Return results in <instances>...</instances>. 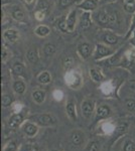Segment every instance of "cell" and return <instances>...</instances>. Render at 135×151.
Masks as SVG:
<instances>
[{"mask_svg": "<svg viewBox=\"0 0 135 151\" xmlns=\"http://www.w3.org/2000/svg\"><path fill=\"white\" fill-rule=\"evenodd\" d=\"M29 119L40 126H51L56 123V117L51 114H35V115L30 116Z\"/></svg>", "mask_w": 135, "mask_h": 151, "instance_id": "cell-1", "label": "cell"}, {"mask_svg": "<svg viewBox=\"0 0 135 151\" xmlns=\"http://www.w3.org/2000/svg\"><path fill=\"white\" fill-rule=\"evenodd\" d=\"M114 52L107 47L105 45H102V43H98L96 45V48H95V52H94V58L96 60H102L104 58H108L110 55H112Z\"/></svg>", "mask_w": 135, "mask_h": 151, "instance_id": "cell-2", "label": "cell"}, {"mask_svg": "<svg viewBox=\"0 0 135 151\" xmlns=\"http://www.w3.org/2000/svg\"><path fill=\"white\" fill-rule=\"evenodd\" d=\"M95 21L98 23V25L107 27L109 26V20H110V12H108L106 9H100L94 14Z\"/></svg>", "mask_w": 135, "mask_h": 151, "instance_id": "cell-3", "label": "cell"}, {"mask_svg": "<svg viewBox=\"0 0 135 151\" xmlns=\"http://www.w3.org/2000/svg\"><path fill=\"white\" fill-rule=\"evenodd\" d=\"M48 12V2L46 0H40L36 5L35 12H34V16L38 20H43L45 19Z\"/></svg>", "mask_w": 135, "mask_h": 151, "instance_id": "cell-4", "label": "cell"}, {"mask_svg": "<svg viewBox=\"0 0 135 151\" xmlns=\"http://www.w3.org/2000/svg\"><path fill=\"white\" fill-rule=\"evenodd\" d=\"M78 52H79L80 57L82 58L83 60H88L93 52L92 45H90L89 42L80 43L79 47H78Z\"/></svg>", "mask_w": 135, "mask_h": 151, "instance_id": "cell-5", "label": "cell"}, {"mask_svg": "<svg viewBox=\"0 0 135 151\" xmlns=\"http://www.w3.org/2000/svg\"><path fill=\"white\" fill-rule=\"evenodd\" d=\"M66 80L69 86L72 88H77L81 84V76L77 72H70L67 75Z\"/></svg>", "mask_w": 135, "mask_h": 151, "instance_id": "cell-6", "label": "cell"}, {"mask_svg": "<svg viewBox=\"0 0 135 151\" xmlns=\"http://www.w3.org/2000/svg\"><path fill=\"white\" fill-rule=\"evenodd\" d=\"M99 0H84L78 5V7L83 9L84 11H94L97 9Z\"/></svg>", "mask_w": 135, "mask_h": 151, "instance_id": "cell-7", "label": "cell"}, {"mask_svg": "<svg viewBox=\"0 0 135 151\" xmlns=\"http://www.w3.org/2000/svg\"><path fill=\"white\" fill-rule=\"evenodd\" d=\"M18 37H19L18 31L14 28L7 29V30H5L3 32V40L9 43H14L18 40Z\"/></svg>", "mask_w": 135, "mask_h": 151, "instance_id": "cell-8", "label": "cell"}, {"mask_svg": "<svg viewBox=\"0 0 135 151\" xmlns=\"http://www.w3.org/2000/svg\"><path fill=\"white\" fill-rule=\"evenodd\" d=\"M94 101H92V100H85L82 103V112L84 114V116L87 117V118H90L93 114V111H94Z\"/></svg>", "mask_w": 135, "mask_h": 151, "instance_id": "cell-9", "label": "cell"}, {"mask_svg": "<svg viewBox=\"0 0 135 151\" xmlns=\"http://www.w3.org/2000/svg\"><path fill=\"white\" fill-rule=\"evenodd\" d=\"M120 40V37L117 35L115 33H112V32H106L102 35V40L104 43H106L108 45H114L116 43H118V41Z\"/></svg>", "mask_w": 135, "mask_h": 151, "instance_id": "cell-10", "label": "cell"}, {"mask_svg": "<svg viewBox=\"0 0 135 151\" xmlns=\"http://www.w3.org/2000/svg\"><path fill=\"white\" fill-rule=\"evenodd\" d=\"M71 141L75 146H81L85 141V134L79 130H76L71 134Z\"/></svg>", "mask_w": 135, "mask_h": 151, "instance_id": "cell-11", "label": "cell"}, {"mask_svg": "<svg viewBox=\"0 0 135 151\" xmlns=\"http://www.w3.org/2000/svg\"><path fill=\"white\" fill-rule=\"evenodd\" d=\"M67 24L69 32H73L76 28V24H77V10L76 9H74L69 13L67 17Z\"/></svg>", "mask_w": 135, "mask_h": 151, "instance_id": "cell-12", "label": "cell"}, {"mask_svg": "<svg viewBox=\"0 0 135 151\" xmlns=\"http://www.w3.org/2000/svg\"><path fill=\"white\" fill-rule=\"evenodd\" d=\"M92 25V18H91L90 11H85L80 17V27L83 29H87Z\"/></svg>", "mask_w": 135, "mask_h": 151, "instance_id": "cell-13", "label": "cell"}, {"mask_svg": "<svg viewBox=\"0 0 135 151\" xmlns=\"http://www.w3.org/2000/svg\"><path fill=\"white\" fill-rule=\"evenodd\" d=\"M38 131V126L35 125V123H30V122H26L23 125V132L26 134L29 137H33L36 135Z\"/></svg>", "mask_w": 135, "mask_h": 151, "instance_id": "cell-14", "label": "cell"}, {"mask_svg": "<svg viewBox=\"0 0 135 151\" xmlns=\"http://www.w3.org/2000/svg\"><path fill=\"white\" fill-rule=\"evenodd\" d=\"M11 16L12 18L15 19L18 22H24L25 21V14H24L23 10L20 7H17V6L14 7L11 10Z\"/></svg>", "mask_w": 135, "mask_h": 151, "instance_id": "cell-15", "label": "cell"}, {"mask_svg": "<svg viewBox=\"0 0 135 151\" xmlns=\"http://www.w3.org/2000/svg\"><path fill=\"white\" fill-rule=\"evenodd\" d=\"M67 114L69 116V118L73 121H76L77 120V112H76V105L74 103L73 101H69L68 104H67Z\"/></svg>", "mask_w": 135, "mask_h": 151, "instance_id": "cell-16", "label": "cell"}, {"mask_svg": "<svg viewBox=\"0 0 135 151\" xmlns=\"http://www.w3.org/2000/svg\"><path fill=\"white\" fill-rule=\"evenodd\" d=\"M22 121H23V116L21 115V114L17 113V114H13V115L10 117L8 124L10 127L15 128V127H18V126L22 123Z\"/></svg>", "mask_w": 135, "mask_h": 151, "instance_id": "cell-17", "label": "cell"}, {"mask_svg": "<svg viewBox=\"0 0 135 151\" xmlns=\"http://www.w3.org/2000/svg\"><path fill=\"white\" fill-rule=\"evenodd\" d=\"M111 111H110V108L106 105H101L97 108V118L98 119H103L106 118L110 115Z\"/></svg>", "mask_w": 135, "mask_h": 151, "instance_id": "cell-18", "label": "cell"}, {"mask_svg": "<svg viewBox=\"0 0 135 151\" xmlns=\"http://www.w3.org/2000/svg\"><path fill=\"white\" fill-rule=\"evenodd\" d=\"M26 58H27L28 62L30 63V64H38V50H35V48H30V50H28L27 53H26Z\"/></svg>", "mask_w": 135, "mask_h": 151, "instance_id": "cell-19", "label": "cell"}, {"mask_svg": "<svg viewBox=\"0 0 135 151\" xmlns=\"http://www.w3.org/2000/svg\"><path fill=\"white\" fill-rule=\"evenodd\" d=\"M32 98L38 104H43L45 100V92L43 90H36L32 93Z\"/></svg>", "mask_w": 135, "mask_h": 151, "instance_id": "cell-20", "label": "cell"}, {"mask_svg": "<svg viewBox=\"0 0 135 151\" xmlns=\"http://www.w3.org/2000/svg\"><path fill=\"white\" fill-rule=\"evenodd\" d=\"M50 32H51V29L46 25H38L35 28V30H34V33L38 36H40V37H45V36L50 35Z\"/></svg>", "mask_w": 135, "mask_h": 151, "instance_id": "cell-21", "label": "cell"}, {"mask_svg": "<svg viewBox=\"0 0 135 151\" xmlns=\"http://www.w3.org/2000/svg\"><path fill=\"white\" fill-rule=\"evenodd\" d=\"M12 73L16 76H24L25 74V67L22 63H15L11 68Z\"/></svg>", "mask_w": 135, "mask_h": 151, "instance_id": "cell-22", "label": "cell"}, {"mask_svg": "<svg viewBox=\"0 0 135 151\" xmlns=\"http://www.w3.org/2000/svg\"><path fill=\"white\" fill-rule=\"evenodd\" d=\"M12 88H13L14 92L16 94H23L26 90V86L25 84L22 81H15L12 85Z\"/></svg>", "mask_w": 135, "mask_h": 151, "instance_id": "cell-23", "label": "cell"}, {"mask_svg": "<svg viewBox=\"0 0 135 151\" xmlns=\"http://www.w3.org/2000/svg\"><path fill=\"white\" fill-rule=\"evenodd\" d=\"M38 83H40V84L46 85V84H48V83H51V76L50 73L45 70V72H43V73H40V74L38 75Z\"/></svg>", "mask_w": 135, "mask_h": 151, "instance_id": "cell-24", "label": "cell"}, {"mask_svg": "<svg viewBox=\"0 0 135 151\" xmlns=\"http://www.w3.org/2000/svg\"><path fill=\"white\" fill-rule=\"evenodd\" d=\"M123 8L128 13H135V0H124Z\"/></svg>", "mask_w": 135, "mask_h": 151, "instance_id": "cell-25", "label": "cell"}, {"mask_svg": "<svg viewBox=\"0 0 135 151\" xmlns=\"http://www.w3.org/2000/svg\"><path fill=\"white\" fill-rule=\"evenodd\" d=\"M56 25H58V28L60 29L62 32H69L68 24H67V17H66V16H62V17L58 19Z\"/></svg>", "mask_w": 135, "mask_h": 151, "instance_id": "cell-26", "label": "cell"}, {"mask_svg": "<svg viewBox=\"0 0 135 151\" xmlns=\"http://www.w3.org/2000/svg\"><path fill=\"white\" fill-rule=\"evenodd\" d=\"M90 76L93 79V81H95L97 83L102 82L103 80H104V76H103L99 70H96V69H91L90 70Z\"/></svg>", "mask_w": 135, "mask_h": 151, "instance_id": "cell-27", "label": "cell"}, {"mask_svg": "<svg viewBox=\"0 0 135 151\" xmlns=\"http://www.w3.org/2000/svg\"><path fill=\"white\" fill-rule=\"evenodd\" d=\"M13 103V97L9 94H4L2 95L1 97V105L4 108H7V107L11 106V104Z\"/></svg>", "mask_w": 135, "mask_h": 151, "instance_id": "cell-28", "label": "cell"}, {"mask_svg": "<svg viewBox=\"0 0 135 151\" xmlns=\"http://www.w3.org/2000/svg\"><path fill=\"white\" fill-rule=\"evenodd\" d=\"M43 52L46 57H53L56 52V45L53 43H46L43 47Z\"/></svg>", "mask_w": 135, "mask_h": 151, "instance_id": "cell-29", "label": "cell"}, {"mask_svg": "<svg viewBox=\"0 0 135 151\" xmlns=\"http://www.w3.org/2000/svg\"><path fill=\"white\" fill-rule=\"evenodd\" d=\"M75 65V60H74L73 57H66L63 60V65L65 68V70H70Z\"/></svg>", "mask_w": 135, "mask_h": 151, "instance_id": "cell-30", "label": "cell"}, {"mask_svg": "<svg viewBox=\"0 0 135 151\" xmlns=\"http://www.w3.org/2000/svg\"><path fill=\"white\" fill-rule=\"evenodd\" d=\"M76 2V0H58V7L61 9L67 8V7H70L71 5H73Z\"/></svg>", "mask_w": 135, "mask_h": 151, "instance_id": "cell-31", "label": "cell"}, {"mask_svg": "<svg viewBox=\"0 0 135 151\" xmlns=\"http://www.w3.org/2000/svg\"><path fill=\"white\" fill-rule=\"evenodd\" d=\"M118 23V14L116 11L110 12V20H109V26H114L115 24Z\"/></svg>", "mask_w": 135, "mask_h": 151, "instance_id": "cell-32", "label": "cell"}, {"mask_svg": "<svg viewBox=\"0 0 135 151\" xmlns=\"http://www.w3.org/2000/svg\"><path fill=\"white\" fill-rule=\"evenodd\" d=\"M100 150V143L98 141H92L87 146L86 151H99Z\"/></svg>", "mask_w": 135, "mask_h": 151, "instance_id": "cell-33", "label": "cell"}, {"mask_svg": "<svg viewBox=\"0 0 135 151\" xmlns=\"http://www.w3.org/2000/svg\"><path fill=\"white\" fill-rule=\"evenodd\" d=\"M125 106L129 112H135V100L129 99L125 101Z\"/></svg>", "mask_w": 135, "mask_h": 151, "instance_id": "cell-34", "label": "cell"}, {"mask_svg": "<svg viewBox=\"0 0 135 151\" xmlns=\"http://www.w3.org/2000/svg\"><path fill=\"white\" fill-rule=\"evenodd\" d=\"M135 30V13L133 15V17H132V21H131V24H130V27L128 29V32H127L126 36H125V38L129 37L130 35H131V33H133V31Z\"/></svg>", "mask_w": 135, "mask_h": 151, "instance_id": "cell-35", "label": "cell"}, {"mask_svg": "<svg viewBox=\"0 0 135 151\" xmlns=\"http://www.w3.org/2000/svg\"><path fill=\"white\" fill-rule=\"evenodd\" d=\"M17 150V146L16 143L13 141H10L9 143H7V145L4 148V151H16Z\"/></svg>", "mask_w": 135, "mask_h": 151, "instance_id": "cell-36", "label": "cell"}, {"mask_svg": "<svg viewBox=\"0 0 135 151\" xmlns=\"http://www.w3.org/2000/svg\"><path fill=\"white\" fill-rule=\"evenodd\" d=\"M124 151H135V143L132 141H127L124 145Z\"/></svg>", "mask_w": 135, "mask_h": 151, "instance_id": "cell-37", "label": "cell"}, {"mask_svg": "<svg viewBox=\"0 0 135 151\" xmlns=\"http://www.w3.org/2000/svg\"><path fill=\"white\" fill-rule=\"evenodd\" d=\"M127 129H128V125H127V123H121L117 126V132L120 133V134H123V133L126 132Z\"/></svg>", "mask_w": 135, "mask_h": 151, "instance_id": "cell-38", "label": "cell"}, {"mask_svg": "<svg viewBox=\"0 0 135 151\" xmlns=\"http://www.w3.org/2000/svg\"><path fill=\"white\" fill-rule=\"evenodd\" d=\"M7 58H8V50L5 47H3L2 48V62H5Z\"/></svg>", "mask_w": 135, "mask_h": 151, "instance_id": "cell-39", "label": "cell"}, {"mask_svg": "<svg viewBox=\"0 0 135 151\" xmlns=\"http://www.w3.org/2000/svg\"><path fill=\"white\" fill-rule=\"evenodd\" d=\"M132 35H133L130 37V42H131L132 45H133L134 47H135V30L133 31V33H132Z\"/></svg>", "mask_w": 135, "mask_h": 151, "instance_id": "cell-40", "label": "cell"}, {"mask_svg": "<svg viewBox=\"0 0 135 151\" xmlns=\"http://www.w3.org/2000/svg\"><path fill=\"white\" fill-rule=\"evenodd\" d=\"M9 3H11V0H1L2 6L6 5V4H9Z\"/></svg>", "mask_w": 135, "mask_h": 151, "instance_id": "cell-41", "label": "cell"}, {"mask_svg": "<svg viewBox=\"0 0 135 151\" xmlns=\"http://www.w3.org/2000/svg\"><path fill=\"white\" fill-rule=\"evenodd\" d=\"M24 1H25L26 4H31L33 2V0H24Z\"/></svg>", "mask_w": 135, "mask_h": 151, "instance_id": "cell-42", "label": "cell"}, {"mask_svg": "<svg viewBox=\"0 0 135 151\" xmlns=\"http://www.w3.org/2000/svg\"><path fill=\"white\" fill-rule=\"evenodd\" d=\"M130 85H131V87L135 90V82H131V84H130Z\"/></svg>", "mask_w": 135, "mask_h": 151, "instance_id": "cell-43", "label": "cell"}, {"mask_svg": "<svg viewBox=\"0 0 135 151\" xmlns=\"http://www.w3.org/2000/svg\"><path fill=\"white\" fill-rule=\"evenodd\" d=\"M106 1H113V0H106Z\"/></svg>", "mask_w": 135, "mask_h": 151, "instance_id": "cell-44", "label": "cell"}, {"mask_svg": "<svg viewBox=\"0 0 135 151\" xmlns=\"http://www.w3.org/2000/svg\"><path fill=\"white\" fill-rule=\"evenodd\" d=\"M51 151H58V150H51Z\"/></svg>", "mask_w": 135, "mask_h": 151, "instance_id": "cell-45", "label": "cell"}]
</instances>
